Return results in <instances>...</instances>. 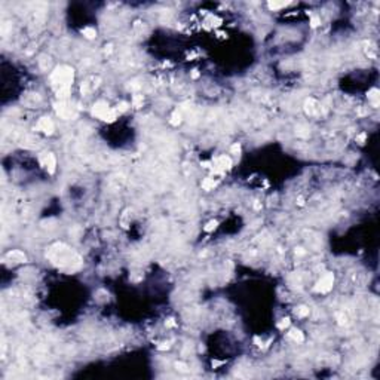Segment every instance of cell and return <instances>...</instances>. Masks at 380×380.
Here are the masks:
<instances>
[{"label":"cell","instance_id":"12","mask_svg":"<svg viewBox=\"0 0 380 380\" xmlns=\"http://www.w3.org/2000/svg\"><path fill=\"white\" fill-rule=\"evenodd\" d=\"M287 3H269V8H272V9H278V8H282V6H285Z\"/></svg>","mask_w":380,"mask_h":380},{"label":"cell","instance_id":"11","mask_svg":"<svg viewBox=\"0 0 380 380\" xmlns=\"http://www.w3.org/2000/svg\"><path fill=\"white\" fill-rule=\"evenodd\" d=\"M295 313H297L298 316H306V315H309V309L301 306V308H298V309L295 311Z\"/></svg>","mask_w":380,"mask_h":380},{"label":"cell","instance_id":"13","mask_svg":"<svg viewBox=\"0 0 380 380\" xmlns=\"http://www.w3.org/2000/svg\"><path fill=\"white\" fill-rule=\"evenodd\" d=\"M172 119H174L172 123H177V122H180V119H181V114H180L178 111H175V113L172 114Z\"/></svg>","mask_w":380,"mask_h":380},{"label":"cell","instance_id":"5","mask_svg":"<svg viewBox=\"0 0 380 380\" xmlns=\"http://www.w3.org/2000/svg\"><path fill=\"white\" fill-rule=\"evenodd\" d=\"M215 163H217V166H220L221 169H227V168H230V165H232L230 159H229V157H226V156L218 157V159L215 160Z\"/></svg>","mask_w":380,"mask_h":380},{"label":"cell","instance_id":"7","mask_svg":"<svg viewBox=\"0 0 380 380\" xmlns=\"http://www.w3.org/2000/svg\"><path fill=\"white\" fill-rule=\"evenodd\" d=\"M9 257L14 260V261H17V263H19V261H25V256H24L22 253H19V251H14V253H11V254H9Z\"/></svg>","mask_w":380,"mask_h":380},{"label":"cell","instance_id":"14","mask_svg":"<svg viewBox=\"0 0 380 380\" xmlns=\"http://www.w3.org/2000/svg\"><path fill=\"white\" fill-rule=\"evenodd\" d=\"M211 186H214V181H211V180H207V181L204 183V187H205V189H209Z\"/></svg>","mask_w":380,"mask_h":380},{"label":"cell","instance_id":"6","mask_svg":"<svg viewBox=\"0 0 380 380\" xmlns=\"http://www.w3.org/2000/svg\"><path fill=\"white\" fill-rule=\"evenodd\" d=\"M368 98L371 100V103L374 107H377V104H379V91L377 89H373V91H370V94H368Z\"/></svg>","mask_w":380,"mask_h":380},{"label":"cell","instance_id":"4","mask_svg":"<svg viewBox=\"0 0 380 380\" xmlns=\"http://www.w3.org/2000/svg\"><path fill=\"white\" fill-rule=\"evenodd\" d=\"M37 128L40 129V131H43L45 134H52V131H53V123L51 122V119H48V118H42L39 123H37Z\"/></svg>","mask_w":380,"mask_h":380},{"label":"cell","instance_id":"9","mask_svg":"<svg viewBox=\"0 0 380 380\" xmlns=\"http://www.w3.org/2000/svg\"><path fill=\"white\" fill-rule=\"evenodd\" d=\"M290 336L293 337L294 340H297V342H301V340H303V334H301V333H300L298 330H291Z\"/></svg>","mask_w":380,"mask_h":380},{"label":"cell","instance_id":"8","mask_svg":"<svg viewBox=\"0 0 380 380\" xmlns=\"http://www.w3.org/2000/svg\"><path fill=\"white\" fill-rule=\"evenodd\" d=\"M46 166L49 168L51 172H53V168H55V157H53L51 153L46 155Z\"/></svg>","mask_w":380,"mask_h":380},{"label":"cell","instance_id":"3","mask_svg":"<svg viewBox=\"0 0 380 380\" xmlns=\"http://www.w3.org/2000/svg\"><path fill=\"white\" fill-rule=\"evenodd\" d=\"M333 281H334L333 273L324 275V276L321 278V281L318 282V285L315 287V291H318V293H327V291H330L331 287H333Z\"/></svg>","mask_w":380,"mask_h":380},{"label":"cell","instance_id":"1","mask_svg":"<svg viewBox=\"0 0 380 380\" xmlns=\"http://www.w3.org/2000/svg\"><path fill=\"white\" fill-rule=\"evenodd\" d=\"M51 254L49 257L52 259L53 263H56L58 266L64 267V266H70V267H74V266H79L80 264V259L77 254H74L70 248L64 246V245H55L51 248Z\"/></svg>","mask_w":380,"mask_h":380},{"label":"cell","instance_id":"16","mask_svg":"<svg viewBox=\"0 0 380 380\" xmlns=\"http://www.w3.org/2000/svg\"><path fill=\"white\" fill-rule=\"evenodd\" d=\"M318 24H319V19H318V18H313V19H312V25H313V27H316Z\"/></svg>","mask_w":380,"mask_h":380},{"label":"cell","instance_id":"15","mask_svg":"<svg viewBox=\"0 0 380 380\" xmlns=\"http://www.w3.org/2000/svg\"><path fill=\"white\" fill-rule=\"evenodd\" d=\"M177 370H180V371H186V370H187V367H186L184 364H177Z\"/></svg>","mask_w":380,"mask_h":380},{"label":"cell","instance_id":"17","mask_svg":"<svg viewBox=\"0 0 380 380\" xmlns=\"http://www.w3.org/2000/svg\"><path fill=\"white\" fill-rule=\"evenodd\" d=\"M215 224H217L215 221H214V223H209V224H208V227H205V230H211L212 227H215Z\"/></svg>","mask_w":380,"mask_h":380},{"label":"cell","instance_id":"2","mask_svg":"<svg viewBox=\"0 0 380 380\" xmlns=\"http://www.w3.org/2000/svg\"><path fill=\"white\" fill-rule=\"evenodd\" d=\"M71 82H73V70L66 67V66L58 67L52 74V83L60 88L58 92L60 91H69V86Z\"/></svg>","mask_w":380,"mask_h":380},{"label":"cell","instance_id":"10","mask_svg":"<svg viewBox=\"0 0 380 380\" xmlns=\"http://www.w3.org/2000/svg\"><path fill=\"white\" fill-rule=\"evenodd\" d=\"M83 34L86 36L88 39H92V37H95V30H94V28H89V27H88V28H85V30H83Z\"/></svg>","mask_w":380,"mask_h":380}]
</instances>
